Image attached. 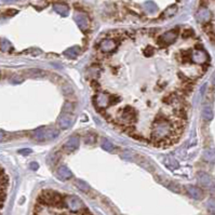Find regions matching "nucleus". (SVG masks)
<instances>
[{
    "instance_id": "nucleus-1",
    "label": "nucleus",
    "mask_w": 215,
    "mask_h": 215,
    "mask_svg": "<svg viewBox=\"0 0 215 215\" xmlns=\"http://www.w3.org/2000/svg\"><path fill=\"white\" fill-rule=\"evenodd\" d=\"M173 133V125L169 120L159 119L156 120L151 128V137L156 142H162L166 138H170Z\"/></svg>"
},
{
    "instance_id": "nucleus-2",
    "label": "nucleus",
    "mask_w": 215,
    "mask_h": 215,
    "mask_svg": "<svg viewBox=\"0 0 215 215\" xmlns=\"http://www.w3.org/2000/svg\"><path fill=\"white\" fill-rule=\"evenodd\" d=\"M120 119L122 122L125 123H133L136 119V113H135L134 109L131 107L127 106L121 110Z\"/></svg>"
},
{
    "instance_id": "nucleus-3",
    "label": "nucleus",
    "mask_w": 215,
    "mask_h": 215,
    "mask_svg": "<svg viewBox=\"0 0 215 215\" xmlns=\"http://www.w3.org/2000/svg\"><path fill=\"white\" fill-rule=\"evenodd\" d=\"M66 203L68 206V208L70 209L73 212H79V211L83 210V203L82 201L78 198V197L71 196V197H67L66 199Z\"/></svg>"
},
{
    "instance_id": "nucleus-4",
    "label": "nucleus",
    "mask_w": 215,
    "mask_h": 215,
    "mask_svg": "<svg viewBox=\"0 0 215 215\" xmlns=\"http://www.w3.org/2000/svg\"><path fill=\"white\" fill-rule=\"evenodd\" d=\"M176 38H177V33H176V31L169 30L159 37V42H160L161 45H171V43L175 42Z\"/></svg>"
},
{
    "instance_id": "nucleus-5",
    "label": "nucleus",
    "mask_w": 215,
    "mask_h": 215,
    "mask_svg": "<svg viewBox=\"0 0 215 215\" xmlns=\"http://www.w3.org/2000/svg\"><path fill=\"white\" fill-rule=\"evenodd\" d=\"M73 120L70 115H68V113H63V115L59 116V120H57V124H59V128L61 129V130H67V129L73 124Z\"/></svg>"
},
{
    "instance_id": "nucleus-6",
    "label": "nucleus",
    "mask_w": 215,
    "mask_h": 215,
    "mask_svg": "<svg viewBox=\"0 0 215 215\" xmlns=\"http://www.w3.org/2000/svg\"><path fill=\"white\" fill-rule=\"evenodd\" d=\"M198 181L200 183V185H202L203 187H206V188H212L214 186V183H213V180L210 175L206 174V172H199L198 175Z\"/></svg>"
},
{
    "instance_id": "nucleus-7",
    "label": "nucleus",
    "mask_w": 215,
    "mask_h": 215,
    "mask_svg": "<svg viewBox=\"0 0 215 215\" xmlns=\"http://www.w3.org/2000/svg\"><path fill=\"white\" fill-rule=\"evenodd\" d=\"M79 147V137L78 136H71L64 145H63V148L66 152H73L76 149Z\"/></svg>"
},
{
    "instance_id": "nucleus-8",
    "label": "nucleus",
    "mask_w": 215,
    "mask_h": 215,
    "mask_svg": "<svg viewBox=\"0 0 215 215\" xmlns=\"http://www.w3.org/2000/svg\"><path fill=\"white\" fill-rule=\"evenodd\" d=\"M192 59L196 64H204L208 61V54L202 50H196L192 53Z\"/></svg>"
},
{
    "instance_id": "nucleus-9",
    "label": "nucleus",
    "mask_w": 215,
    "mask_h": 215,
    "mask_svg": "<svg viewBox=\"0 0 215 215\" xmlns=\"http://www.w3.org/2000/svg\"><path fill=\"white\" fill-rule=\"evenodd\" d=\"M73 19H75V22L77 23V25H78V27L81 30H85V29L88 28V26H89V21H88V17L85 14L78 12V13L75 14Z\"/></svg>"
},
{
    "instance_id": "nucleus-10",
    "label": "nucleus",
    "mask_w": 215,
    "mask_h": 215,
    "mask_svg": "<svg viewBox=\"0 0 215 215\" xmlns=\"http://www.w3.org/2000/svg\"><path fill=\"white\" fill-rule=\"evenodd\" d=\"M95 104L101 108H105L110 105V96L106 93H101L95 96Z\"/></svg>"
},
{
    "instance_id": "nucleus-11",
    "label": "nucleus",
    "mask_w": 215,
    "mask_h": 215,
    "mask_svg": "<svg viewBox=\"0 0 215 215\" xmlns=\"http://www.w3.org/2000/svg\"><path fill=\"white\" fill-rule=\"evenodd\" d=\"M186 189L192 198L196 199V200H201L203 198V192L198 187L194 186V185H189V186H186Z\"/></svg>"
},
{
    "instance_id": "nucleus-12",
    "label": "nucleus",
    "mask_w": 215,
    "mask_h": 215,
    "mask_svg": "<svg viewBox=\"0 0 215 215\" xmlns=\"http://www.w3.org/2000/svg\"><path fill=\"white\" fill-rule=\"evenodd\" d=\"M56 176L61 181H67L69 178H71L73 173L70 172V170L66 166H61L56 171Z\"/></svg>"
},
{
    "instance_id": "nucleus-13",
    "label": "nucleus",
    "mask_w": 215,
    "mask_h": 215,
    "mask_svg": "<svg viewBox=\"0 0 215 215\" xmlns=\"http://www.w3.org/2000/svg\"><path fill=\"white\" fill-rule=\"evenodd\" d=\"M196 19L199 23H206V22L210 21L211 19V12L206 8H202L200 9L196 14Z\"/></svg>"
},
{
    "instance_id": "nucleus-14",
    "label": "nucleus",
    "mask_w": 215,
    "mask_h": 215,
    "mask_svg": "<svg viewBox=\"0 0 215 215\" xmlns=\"http://www.w3.org/2000/svg\"><path fill=\"white\" fill-rule=\"evenodd\" d=\"M53 9H54V11L56 12L57 14H59L61 16H63V17L68 16V14H69L68 5H65V3H63V2L54 3V5H53Z\"/></svg>"
},
{
    "instance_id": "nucleus-15",
    "label": "nucleus",
    "mask_w": 215,
    "mask_h": 215,
    "mask_svg": "<svg viewBox=\"0 0 215 215\" xmlns=\"http://www.w3.org/2000/svg\"><path fill=\"white\" fill-rule=\"evenodd\" d=\"M99 48L103 52H111L117 48V43L113 39H104L99 45Z\"/></svg>"
},
{
    "instance_id": "nucleus-16",
    "label": "nucleus",
    "mask_w": 215,
    "mask_h": 215,
    "mask_svg": "<svg viewBox=\"0 0 215 215\" xmlns=\"http://www.w3.org/2000/svg\"><path fill=\"white\" fill-rule=\"evenodd\" d=\"M158 181L161 183V184L164 185L167 188H169L170 190H172V192H182V190H181V187L178 186V185L176 184L175 182H173V181L164 180V178L159 177V176H158Z\"/></svg>"
},
{
    "instance_id": "nucleus-17",
    "label": "nucleus",
    "mask_w": 215,
    "mask_h": 215,
    "mask_svg": "<svg viewBox=\"0 0 215 215\" xmlns=\"http://www.w3.org/2000/svg\"><path fill=\"white\" fill-rule=\"evenodd\" d=\"M47 133H48V129L39 128V129H37V130H35L33 132V138H35V140L38 141V142L47 141L48 140Z\"/></svg>"
},
{
    "instance_id": "nucleus-18",
    "label": "nucleus",
    "mask_w": 215,
    "mask_h": 215,
    "mask_svg": "<svg viewBox=\"0 0 215 215\" xmlns=\"http://www.w3.org/2000/svg\"><path fill=\"white\" fill-rule=\"evenodd\" d=\"M202 158L204 161L209 163H214L215 162V150L212 148H208L203 151L202 154Z\"/></svg>"
},
{
    "instance_id": "nucleus-19",
    "label": "nucleus",
    "mask_w": 215,
    "mask_h": 215,
    "mask_svg": "<svg viewBox=\"0 0 215 215\" xmlns=\"http://www.w3.org/2000/svg\"><path fill=\"white\" fill-rule=\"evenodd\" d=\"M64 54L66 55L68 59H76L77 56L80 54V48L79 47H71L69 49H67L64 52Z\"/></svg>"
},
{
    "instance_id": "nucleus-20",
    "label": "nucleus",
    "mask_w": 215,
    "mask_h": 215,
    "mask_svg": "<svg viewBox=\"0 0 215 215\" xmlns=\"http://www.w3.org/2000/svg\"><path fill=\"white\" fill-rule=\"evenodd\" d=\"M202 117L208 121H210L213 119V117H214V113H213V108L210 104H206L203 106V109H202Z\"/></svg>"
},
{
    "instance_id": "nucleus-21",
    "label": "nucleus",
    "mask_w": 215,
    "mask_h": 215,
    "mask_svg": "<svg viewBox=\"0 0 215 215\" xmlns=\"http://www.w3.org/2000/svg\"><path fill=\"white\" fill-rule=\"evenodd\" d=\"M176 12H177V5H170L169 8H167L166 11L162 13V16L166 17V19H169V17H172L176 14Z\"/></svg>"
},
{
    "instance_id": "nucleus-22",
    "label": "nucleus",
    "mask_w": 215,
    "mask_h": 215,
    "mask_svg": "<svg viewBox=\"0 0 215 215\" xmlns=\"http://www.w3.org/2000/svg\"><path fill=\"white\" fill-rule=\"evenodd\" d=\"M164 164L168 167L170 170H175V169L178 168V163L175 161V159L171 156H168L164 160Z\"/></svg>"
},
{
    "instance_id": "nucleus-23",
    "label": "nucleus",
    "mask_w": 215,
    "mask_h": 215,
    "mask_svg": "<svg viewBox=\"0 0 215 215\" xmlns=\"http://www.w3.org/2000/svg\"><path fill=\"white\" fill-rule=\"evenodd\" d=\"M144 5L146 8V11L150 14H154L155 12L157 11V5L154 2V1H145Z\"/></svg>"
},
{
    "instance_id": "nucleus-24",
    "label": "nucleus",
    "mask_w": 215,
    "mask_h": 215,
    "mask_svg": "<svg viewBox=\"0 0 215 215\" xmlns=\"http://www.w3.org/2000/svg\"><path fill=\"white\" fill-rule=\"evenodd\" d=\"M75 185L77 187H78L79 189H80L81 192H89V189H90V187H89V185L87 184L85 182H83V181H80V180H77L75 182Z\"/></svg>"
},
{
    "instance_id": "nucleus-25",
    "label": "nucleus",
    "mask_w": 215,
    "mask_h": 215,
    "mask_svg": "<svg viewBox=\"0 0 215 215\" xmlns=\"http://www.w3.org/2000/svg\"><path fill=\"white\" fill-rule=\"evenodd\" d=\"M0 48H1V51H2V52H8V51H10V50L12 49V45H11V43H10V41L3 39V40L1 41Z\"/></svg>"
},
{
    "instance_id": "nucleus-26",
    "label": "nucleus",
    "mask_w": 215,
    "mask_h": 215,
    "mask_svg": "<svg viewBox=\"0 0 215 215\" xmlns=\"http://www.w3.org/2000/svg\"><path fill=\"white\" fill-rule=\"evenodd\" d=\"M26 73L30 75L31 77H41L45 75V71L40 70V69H30V70L26 71Z\"/></svg>"
},
{
    "instance_id": "nucleus-27",
    "label": "nucleus",
    "mask_w": 215,
    "mask_h": 215,
    "mask_svg": "<svg viewBox=\"0 0 215 215\" xmlns=\"http://www.w3.org/2000/svg\"><path fill=\"white\" fill-rule=\"evenodd\" d=\"M102 148L105 149V150H107V151H110V150H113V149L115 148V146H113V144H111L109 141L104 140L103 141V143H102Z\"/></svg>"
},
{
    "instance_id": "nucleus-28",
    "label": "nucleus",
    "mask_w": 215,
    "mask_h": 215,
    "mask_svg": "<svg viewBox=\"0 0 215 215\" xmlns=\"http://www.w3.org/2000/svg\"><path fill=\"white\" fill-rule=\"evenodd\" d=\"M206 206H208V210L210 213L212 214H215V199H210L206 203Z\"/></svg>"
},
{
    "instance_id": "nucleus-29",
    "label": "nucleus",
    "mask_w": 215,
    "mask_h": 215,
    "mask_svg": "<svg viewBox=\"0 0 215 215\" xmlns=\"http://www.w3.org/2000/svg\"><path fill=\"white\" fill-rule=\"evenodd\" d=\"M31 5H35L37 9H43V8L48 5V2L47 1H33Z\"/></svg>"
},
{
    "instance_id": "nucleus-30",
    "label": "nucleus",
    "mask_w": 215,
    "mask_h": 215,
    "mask_svg": "<svg viewBox=\"0 0 215 215\" xmlns=\"http://www.w3.org/2000/svg\"><path fill=\"white\" fill-rule=\"evenodd\" d=\"M23 77H21V76H14V77H12L11 79V82L12 83H16V84H19V83L23 82Z\"/></svg>"
},
{
    "instance_id": "nucleus-31",
    "label": "nucleus",
    "mask_w": 215,
    "mask_h": 215,
    "mask_svg": "<svg viewBox=\"0 0 215 215\" xmlns=\"http://www.w3.org/2000/svg\"><path fill=\"white\" fill-rule=\"evenodd\" d=\"M16 13H17L16 10H7V11L3 12L2 15L3 16H5V17H8V16H13V15L16 14Z\"/></svg>"
},
{
    "instance_id": "nucleus-32",
    "label": "nucleus",
    "mask_w": 215,
    "mask_h": 215,
    "mask_svg": "<svg viewBox=\"0 0 215 215\" xmlns=\"http://www.w3.org/2000/svg\"><path fill=\"white\" fill-rule=\"evenodd\" d=\"M19 152L21 155H24V156H27V155L31 154V149L29 148H25V149H20Z\"/></svg>"
},
{
    "instance_id": "nucleus-33",
    "label": "nucleus",
    "mask_w": 215,
    "mask_h": 215,
    "mask_svg": "<svg viewBox=\"0 0 215 215\" xmlns=\"http://www.w3.org/2000/svg\"><path fill=\"white\" fill-rule=\"evenodd\" d=\"M29 168H30L31 170H34V171H37L38 168H39V166H38L37 162H31L30 166H29Z\"/></svg>"
},
{
    "instance_id": "nucleus-34",
    "label": "nucleus",
    "mask_w": 215,
    "mask_h": 215,
    "mask_svg": "<svg viewBox=\"0 0 215 215\" xmlns=\"http://www.w3.org/2000/svg\"><path fill=\"white\" fill-rule=\"evenodd\" d=\"M212 83H213V85H214V88H215V73H213V77H212Z\"/></svg>"
},
{
    "instance_id": "nucleus-35",
    "label": "nucleus",
    "mask_w": 215,
    "mask_h": 215,
    "mask_svg": "<svg viewBox=\"0 0 215 215\" xmlns=\"http://www.w3.org/2000/svg\"><path fill=\"white\" fill-rule=\"evenodd\" d=\"M34 215H38V214H34Z\"/></svg>"
}]
</instances>
